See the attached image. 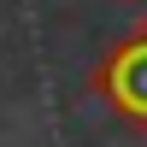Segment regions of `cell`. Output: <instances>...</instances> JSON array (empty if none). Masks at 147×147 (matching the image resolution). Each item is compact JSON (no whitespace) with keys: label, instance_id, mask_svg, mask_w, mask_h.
<instances>
[{"label":"cell","instance_id":"6da1fadb","mask_svg":"<svg viewBox=\"0 0 147 147\" xmlns=\"http://www.w3.org/2000/svg\"><path fill=\"white\" fill-rule=\"evenodd\" d=\"M94 88H100V100L112 106L124 124H141L147 129V24L94 71Z\"/></svg>","mask_w":147,"mask_h":147},{"label":"cell","instance_id":"7a4b0ae2","mask_svg":"<svg viewBox=\"0 0 147 147\" xmlns=\"http://www.w3.org/2000/svg\"><path fill=\"white\" fill-rule=\"evenodd\" d=\"M124 6H141V0H124Z\"/></svg>","mask_w":147,"mask_h":147}]
</instances>
